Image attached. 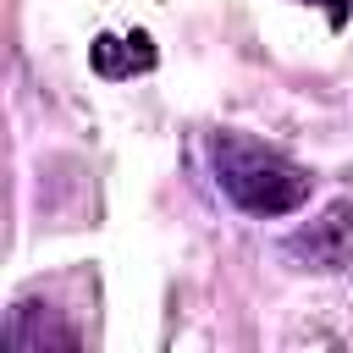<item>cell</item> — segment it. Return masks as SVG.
Here are the masks:
<instances>
[{
	"label": "cell",
	"mask_w": 353,
	"mask_h": 353,
	"mask_svg": "<svg viewBox=\"0 0 353 353\" xmlns=\"http://www.w3.org/2000/svg\"><path fill=\"white\" fill-rule=\"evenodd\" d=\"M210 160H215L221 193L248 215H292L314 193V176L298 160H287L281 149H265V143H254L243 132H215Z\"/></svg>",
	"instance_id": "6da1fadb"
},
{
	"label": "cell",
	"mask_w": 353,
	"mask_h": 353,
	"mask_svg": "<svg viewBox=\"0 0 353 353\" xmlns=\"http://www.w3.org/2000/svg\"><path fill=\"white\" fill-rule=\"evenodd\" d=\"M287 254H298V259L314 265V270H347V265H353V204L336 199L320 221L298 226V232L287 237Z\"/></svg>",
	"instance_id": "7a4b0ae2"
},
{
	"label": "cell",
	"mask_w": 353,
	"mask_h": 353,
	"mask_svg": "<svg viewBox=\"0 0 353 353\" xmlns=\"http://www.w3.org/2000/svg\"><path fill=\"white\" fill-rule=\"evenodd\" d=\"M88 61L105 83H127L138 72H154V39L149 33H99L88 44Z\"/></svg>",
	"instance_id": "3957f363"
},
{
	"label": "cell",
	"mask_w": 353,
	"mask_h": 353,
	"mask_svg": "<svg viewBox=\"0 0 353 353\" xmlns=\"http://www.w3.org/2000/svg\"><path fill=\"white\" fill-rule=\"evenodd\" d=\"M33 314H39L33 303H17V309H11V320H6V347H11V353H44V347H66V353H72V347H77V331H72V325H55L50 314L33 320Z\"/></svg>",
	"instance_id": "277c9868"
},
{
	"label": "cell",
	"mask_w": 353,
	"mask_h": 353,
	"mask_svg": "<svg viewBox=\"0 0 353 353\" xmlns=\"http://www.w3.org/2000/svg\"><path fill=\"white\" fill-rule=\"evenodd\" d=\"M303 6H320L331 28H347V17H353V0H303Z\"/></svg>",
	"instance_id": "5b68a950"
}]
</instances>
